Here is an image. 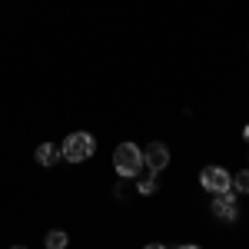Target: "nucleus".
<instances>
[{
	"instance_id": "obj_1",
	"label": "nucleus",
	"mask_w": 249,
	"mask_h": 249,
	"mask_svg": "<svg viewBox=\"0 0 249 249\" xmlns=\"http://www.w3.org/2000/svg\"><path fill=\"white\" fill-rule=\"evenodd\" d=\"M113 166L123 179H136L140 170H143V150L136 143H120L113 153Z\"/></svg>"
},
{
	"instance_id": "obj_2",
	"label": "nucleus",
	"mask_w": 249,
	"mask_h": 249,
	"mask_svg": "<svg viewBox=\"0 0 249 249\" xmlns=\"http://www.w3.org/2000/svg\"><path fill=\"white\" fill-rule=\"evenodd\" d=\"M96 150V140L90 133H70L63 140V146H60V153L63 160H70V163H83V160H90Z\"/></svg>"
},
{
	"instance_id": "obj_3",
	"label": "nucleus",
	"mask_w": 249,
	"mask_h": 249,
	"mask_svg": "<svg viewBox=\"0 0 249 249\" xmlns=\"http://www.w3.org/2000/svg\"><path fill=\"white\" fill-rule=\"evenodd\" d=\"M199 183H203V190H210L213 196H216V193H230L232 176L223 170V166H206V170L199 173Z\"/></svg>"
},
{
	"instance_id": "obj_4",
	"label": "nucleus",
	"mask_w": 249,
	"mask_h": 249,
	"mask_svg": "<svg viewBox=\"0 0 249 249\" xmlns=\"http://www.w3.org/2000/svg\"><path fill=\"white\" fill-rule=\"evenodd\" d=\"M213 216L223 219V223H236V219H239V206H236V199H232V190L213 196Z\"/></svg>"
},
{
	"instance_id": "obj_5",
	"label": "nucleus",
	"mask_w": 249,
	"mask_h": 249,
	"mask_svg": "<svg viewBox=\"0 0 249 249\" xmlns=\"http://www.w3.org/2000/svg\"><path fill=\"white\" fill-rule=\"evenodd\" d=\"M143 163H146L153 173H160L166 163H170V150H166V143H150L146 153H143Z\"/></svg>"
},
{
	"instance_id": "obj_6",
	"label": "nucleus",
	"mask_w": 249,
	"mask_h": 249,
	"mask_svg": "<svg viewBox=\"0 0 249 249\" xmlns=\"http://www.w3.org/2000/svg\"><path fill=\"white\" fill-rule=\"evenodd\" d=\"M60 156L63 153H60V146H53V143H40L37 146V163L40 166H53Z\"/></svg>"
},
{
	"instance_id": "obj_7",
	"label": "nucleus",
	"mask_w": 249,
	"mask_h": 249,
	"mask_svg": "<svg viewBox=\"0 0 249 249\" xmlns=\"http://www.w3.org/2000/svg\"><path fill=\"white\" fill-rule=\"evenodd\" d=\"M43 246L47 249H67V232L63 230H50L47 239H43Z\"/></svg>"
},
{
	"instance_id": "obj_8",
	"label": "nucleus",
	"mask_w": 249,
	"mask_h": 249,
	"mask_svg": "<svg viewBox=\"0 0 249 249\" xmlns=\"http://www.w3.org/2000/svg\"><path fill=\"white\" fill-rule=\"evenodd\" d=\"M136 190H140V193H153L156 190V173L150 170L146 176H136Z\"/></svg>"
},
{
	"instance_id": "obj_9",
	"label": "nucleus",
	"mask_w": 249,
	"mask_h": 249,
	"mask_svg": "<svg viewBox=\"0 0 249 249\" xmlns=\"http://www.w3.org/2000/svg\"><path fill=\"white\" fill-rule=\"evenodd\" d=\"M230 190H236V193H249V170H243V173H236V176H232Z\"/></svg>"
},
{
	"instance_id": "obj_10",
	"label": "nucleus",
	"mask_w": 249,
	"mask_h": 249,
	"mask_svg": "<svg viewBox=\"0 0 249 249\" xmlns=\"http://www.w3.org/2000/svg\"><path fill=\"white\" fill-rule=\"evenodd\" d=\"M146 249H166V246H163V243H150Z\"/></svg>"
},
{
	"instance_id": "obj_11",
	"label": "nucleus",
	"mask_w": 249,
	"mask_h": 249,
	"mask_svg": "<svg viewBox=\"0 0 249 249\" xmlns=\"http://www.w3.org/2000/svg\"><path fill=\"white\" fill-rule=\"evenodd\" d=\"M243 140H246V143H249V126H246V130H243Z\"/></svg>"
},
{
	"instance_id": "obj_12",
	"label": "nucleus",
	"mask_w": 249,
	"mask_h": 249,
	"mask_svg": "<svg viewBox=\"0 0 249 249\" xmlns=\"http://www.w3.org/2000/svg\"><path fill=\"white\" fill-rule=\"evenodd\" d=\"M176 249H199V246H176Z\"/></svg>"
}]
</instances>
